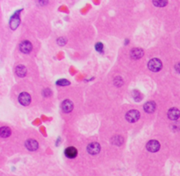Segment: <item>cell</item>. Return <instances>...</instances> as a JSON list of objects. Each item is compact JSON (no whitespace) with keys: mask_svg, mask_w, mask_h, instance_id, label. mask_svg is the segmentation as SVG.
<instances>
[{"mask_svg":"<svg viewBox=\"0 0 180 176\" xmlns=\"http://www.w3.org/2000/svg\"><path fill=\"white\" fill-rule=\"evenodd\" d=\"M148 67H149L150 70H151L152 72H158L159 70L162 69L163 64H162V61L159 59L154 58L151 59L149 61Z\"/></svg>","mask_w":180,"mask_h":176,"instance_id":"6da1fadb","label":"cell"},{"mask_svg":"<svg viewBox=\"0 0 180 176\" xmlns=\"http://www.w3.org/2000/svg\"><path fill=\"white\" fill-rule=\"evenodd\" d=\"M140 118V112L136 110H132L129 111L127 114H126V119L130 122V123H134L136 122L138 119Z\"/></svg>","mask_w":180,"mask_h":176,"instance_id":"7a4b0ae2","label":"cell"},{"mask_svg":"<svg viewBox=\"0 0 180 176\" xmlns=\"http://www.w3.org/2000/svg\"><path fill=\"white\" fill-rule=\"evenodd\" d=\"M19 101L22 105L27 106L31 103V96L27 92H22L19 96Z\"/></svg>","mask_w":180,"mask_h":176,"instance_id":"3957f363","label":"cell"},{"mask_svg":"<svg viewBox=\"0 0 180 176\" xmlns=\"http://www.w3.org/2000/svg\"><path fill=\"white\" fill-rule=\"evenodd\" d=\"M87 152L91 155H96L100 152V145L97 142H93L88 145Z\"/></svg>","mask_w":180,"mask_h":176,"instance_id":"277c9868","label":"cell"},{"mask_svg":"<svg viewBox=\"0 0 180 176\" xmlns=\"http://www.w3.org/2000/svg\"><path fill=\"white\" fill-rule=\"evenodd\" d=\"M146 148L150 152H155L160 149V144L157 140H150L148 142Z\"/></svg>","mask_w":180,"mask_h":176,"instance_id":"5b68a950","label":"cell"},{"mask_svg":"<svg viewBox=\"0 0 180 176\" xmlns=\"http://www.w3.org/2000/svg\"><path fill=\"white\" fill-rule=\"evenodd\" d=\"M32 48H33V46H32L30 41H28V40H25V41L21 42L20 45V49L24 54L30 53L32 51Z\"/></svg>","mask_w":180,"mask_h":176,"instance_id":"8992f818","label":"cell"},{"mask_svg":"<svg viewBox=\"0 0 180 176\" xmlns=\"http://www.w3.org/2000/svg\"><path fill=\"white\" fill-rule=\"evenodd\" d=\"M61 110L65 113H69L73 110V103L70 100H65L61 103Z\"/></svg>","mask_w":180,"mask_h":176,"instance_id":"52a82bcc","label":"cell"},{"mask_svg":"<svg viewBox=\"0 0 180 176\" xmlns=\"http://www.w3.org/2000/svg\"><path fill=\"white\" fill-rule=\"evenodd\" d=\"M179 110H178L177 108H171V110H169V111H168V117L171 120H177V119H179Z\"/></svg>","mask_w":180,"mask_h":176,"instance_id":"ba28073f","label":"cell"},{"mask_svg":"<svg viewBox=\"0 0 180 176\" xmlns=\"http://www.w3.org/2000/svg\"><path fill=\"white\" fill-rule=\"evenodd\" d=\"M143 55H144L143 50L140 49V48H134L131 50V53H130L131 57L133 59H135V60L142 58L143 56Z\"/></svg>","mask_w":180,"mask_h":176,"instance_id":"9c48e42d","label":"cell"},{"mask_svg":"<svg viewBox=\"0 0 180 176\" xmlns=\"http://www.w3.org/2000/svg\"><path fill=\"white\" fill-rule=\"evenodd\" d=\"M65 155H66L68 158H70V159L76 158V156L77 155V150L74 147H68V148H66V150H65Z\"/></svg>","mask_w":180,"mask_h":176,"instance_id":"30bf717a","label":"cell"},{"mask_svg":"<svg viewBox=\"0 0 180 176\" xmlns=\"http://www.w3.org/2000/svg\"><path fill=\"white\" fill-rule=\"evenodd\" d=\"M26 147L29 150V151H35L38 149V142L34 139H28L26 141Z\"/></svg>","mask_w":180,"mask_h":176,"instance_id":"8fae6325","label":"cell"},{"mask_svg":"<svg viewBox=\"0 0 180 176\" xmlns=\"http://www.w3.org/2000/svg\"><path fill=\"white\" fill-rule=\"evenodd\" d=\"M143 109L145 111V112L147 113H152L155 111V103L154 102H148L144 104Z\"/></svg>","mask_w":180,"mask_h":176,"instance_id":"7c38bea8","label":"cell"},{"mask_svg":"<svg viewBox=\"0 0 180 176\" xmlns=\"http://www.w3.org/2000/svg\"><path fill=\"white\" fill-rule=\"evenodd\" d=\"M16 74L20 77H24L27 74V68L23 65H20L16 68Z\"/></svg>","mask_w":180,"mask_h":176,"instance_id":"4fadbf2b","label":"cell"},{"mask_svg":"<svg viewBox=\"0 0 180 176\" xmlns=\"http://www.w3.org/2000/svg\"><path fill=\"white\" fill-rule=\"evenodd\" d=\"M0 134H1V137L2 138H7L11 135V130L9 127H2L1 130H0Z\"/></svg>","mask_w":180,"mask_h":176,"instance_id":"5bb4252c","label":"cell"},{"mask_svg":"<svg viewBox=\"0 0 180 176\" xmlns=\"http://www.w3.org/2000/svg\"><path fill=\"white\" fill-rule=\"evenodd\" d=\"M153 4L155 6L163 7V6H165L167 4V1H165V0H155V1H153Z\"/></svg>","mask_w":180,"mask_h":176,"instance_id":"9a60e30c","label":"cell"},{"mask_svg":"<svg viewBox=\"0 0 180 176\" xmlns=\"http://www.w3.org/2000/svg\"><path fill=\"white\" fill-rule=\"evenodd\" d=\"M19 24H20V19H19V17H15L14 16V19H12V23H11V27L12 28V29H15L18 26H19Z\"/></svg>","mask_w":180,"mask_h":176,"instance_id":"2e32d148","label":"cell"},{"mask_svg":"<svg viewBox=\"0 0 180 176\" xmlns=\"http://www.w3.org/2000/svg\"><path fill=\"white\" fill-rule=\"evenodd\" d=\"M56 84L59 86H68L70 84V83L69 81H67L66 79H61L59 81L56 82Z\"/></svg>","mask_w":180,"mask_h":176,"instance_id":"e0dca14e","label":"cell"},{"mask_svg":"<svg viewBox=\"0 0 180 176\" xmlns=\"http://www.w3.org/2000/svg\"><path fill=\"white\" fill-rule=\"evenodd\" d=\"M133 96H134V98L136 101H140V99H141V94H140V92H138L137 90H134V91L133 92Z\"/></svg>","mask_w":180,"mask_h":176,"instance_id":"ac0fdd59","label":"cell"},{"mask_svg":"<svg viewBox=\"0 0 180 176\" xmlns=\"http://www.w3.org/2000/svg\"><path fill=\"white\" fill-rule=\"evenodd\" d=\"M96 50L98 52H101L103 50V44L101 42H98L96 44Z\"/></svg>","mask_w":180,"mask_h":176,"instance_id":"d6986e66","label":"cell"},{"mask_svg":"<svg viewBox=\"0 0 180 176\" xmlns=\"http://www.w3.org/2000/svg\"><path fill=\"white\" fill-rule=\"evenodd\" d=\"M175 69H176V71H177L178 73H179L180 74V63H178V64L175 66Z\"/></svg>","mask_w":180,"mask_h":176,"instance_id":"ffe728a7","label":"cell"}]
</instances>
